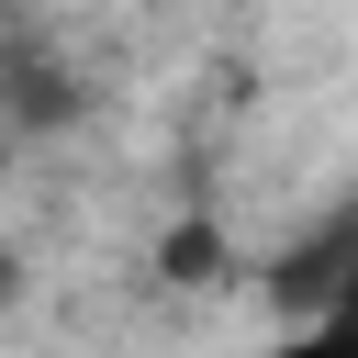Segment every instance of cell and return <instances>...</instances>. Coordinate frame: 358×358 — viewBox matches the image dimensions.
Wrapping results in <instances>:
<instances>
[{"label":"cell","mask_w":358,"mask_h":358,"mask_svg":"<svg viewBox=\"0 0 358 358\" xmlns=\"http://www.w3.org/2000/svg\"><path fill=\"white\" fill-rule=\"evenodd\" d=\"M268 302H280L291 324H313V313H358V201L324 213V224L268 268Z\"/></svg>","instance_id":"obj_1"},{"label":"cell","mask_w":358,"mask_h":358,"mask_svg":"<svg viewBox=\"0 0 358 358\" xmlns=\"http://www.w3.org/2000/svg\"><path fill=\"white\" fill-rule=\"evenodd\" d=\"M268 358H358V313H313V324H291Z\"/></svg>","instance_id":"obj_2"},{"label":"cell","mask_w":358,"mask_h":358,"mask_svg":"<svg viewBox=\"0 0 358 358\" xmlns=\"http://www.w3.org/2000/svg\"><path fill=\"white\" fill-rule=\"evenodd\" d=\"M0 11H22V0H0Z\"/></svg>","instance_id":"obj_4"},{"label":"cell","mask_w":358,"mask_h":358,"mask_svg":"<svg viewBox=\"0 0 358 358\" xmlns=\"http://www.w3.org/2000/svg\"><path fill=\"white\" fill-rule=\"evenodd\" d=\"M213 257H224V246H213V224H179V235L157 246V268H168V280H213Z\"/></svg>","instance_id":"obj_3"}]
</instances>
